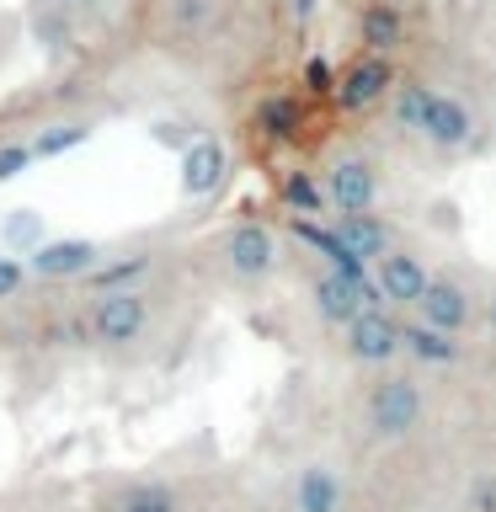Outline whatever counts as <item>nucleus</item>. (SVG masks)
I'll use <instances>...</instances> for the list:
<instances>
[{
  "mask_svg": "<svg viewBox=\"0 0 496 512\" xmlns=\"http://www.w3.org/2000/svg\"><path fill=\"white\" fill-rule=\"evenodd\" d=\"M224 262H230V272L240 283H262L283 262V240L267 224H240V230L224 235Z\"/></svg>",
  "mask_w": 496,
  "mask_h": 512,
  "instance_id": "obj_7",
  "label": "nucleus"
},
{
  "mask_svg": "<svg viewBox=\"0 0 496 512\" xmlns=\"http://www.w3.org/2000/svg\"><path fill=\"white\" fill-rule=\"evenodd\" d=\"M374 283H379V299L390 304V310H416L427 294V283H432V267L416 246H400L395 240V246L374 262Z\"/></svg>",
  "mask_w": 496,
  "mask_h": 512,
  "instance_id": "obj_4",
  "label": "nucleus"
},
{
  "mask_svg": "<svg viewBox=\"0 0 496 512\" xmlns=\"http://www.w3.org/2000/svg\"><path fill=\"white\" fill-rule=\"evenodd\" d=\"M427 422V384L411 368H379L363 395V432L374 443H406Z\"/></svg>",
  "mask_w": 496,
  "mask_h": 512,
  "instance_id": "obj_1",
  "label": "nucleus"
},
{
  "mask_svg": "<svg viewBox=\"0 0 496 512\" xmlns=\"http://www.w3.org/2000/svg\"><path fill=\"white\" fill-rule=\"evenodd\" d=\"M288 502H294V512H347V480H342V470H336V464L310 459V464L294 475Z\"/></svg>",
  "mask_w": 496,
  "mask_h": 512,
  "instance_id": "obj_9",
  "label": "nucleus"
},
{
  "mask_svg": "<svg viewBox=\"0 0 496 512\" xmlns=\"http://www.w3.org/2000/svg\"><path fill=\"white\" fill-rule=\"evenodd\" d=\"M416 320H427V326H438V331L464 336V331H470V320H475V294H470V283H464L459 272H432L427 294H422V304H416Z\"/></svg>",
  "mask_w": 496,
  "mask_h": 512,
  "instance_id": "obj_8",
  "label": "nucleus"
},
{
  "mask_svg": "<svg viewBox=\"0 0 496 512\" xmlns=\"http://www.w3.org/2000/svg\"><path fill=\"white\" fill-rule=\"evenodd\" d=\"M400 358L416 363V368H454L464 358V342L454 331H438L427 320H400Z\"/></svg>",
  "mask_w": 496,
  "mask_h": 512,
  "instance_id": "obj_10",
  "label": "nucleus"
},
{
  "mask_svg": "<svg viewBox=\"0 0 496 512\" xmlns=\"http://www.w3.org/2000/svg\"><path fill=\"white\" fill-rule=\"evenodd\" d=\"M358 38L368 43V54H395L406 43V16L395 0H368L358 11Z\"/></svg>",
  "mask_w": 496,
  "mask_h": 512,
  "instance_id": "obj_12",
  "label": "nucleus"
},
{
  "mask_svg": "<svg viewBox=\"0 0 496 512\" xmlns=\"http://www.w3.org/2000/svg\"><path fill=\"white\" fill-rule=\"evenodd\" d=\"M262 123H267V134H278V139L294 134V128H299L294 96H267V102H262Z\"/></svg>",
  "mask_w": 496,
  "mask_h": 512,
  "instance_id": "obj_16",
  "label": "nucleus"
},
{
  "mask_svg": "<svg viewBox=\"0 0 496 512\" xmlns=\"http://www.w3.org/2000/svg\"><path fill=\"white\" fill-rule=\"evenodd\" d=\"M219 182H224V150H219V144H198V150L187 155V187L208 192Z\"/></svg>",
  "mask_w": 496,
  "mask_h": 512,
  "instance_id": "obj_15",
  "label": "nucleus"
},
{
  "mask_svg": "<svg viewBox=\"0 0 496 512\" xmlns=\"http://www.w3.org/2000/svg\"><path fill=\"white\" fill-rule=\"evenodd\" d=\"M475 107L464 102L459 91H432V102H427V118L422 128H416V139H427L438 155H459V150H470L475 144Z\"/></svg>",
  "mask_w": 496,
  "mask_h": 512,
  "instance_id": "obj_5",
  "label": "nucleus"
},
{
  "mask_svg": "<svg viewBox=\"0 0 496 512\" xmlns=\"http://www.w3.org/2000/svg\"><path fill=\"white\" fill-rule=\"evenodd\" d=\"M326 198L336 214H374L379 203V166L363 150H336L326 160Z\"/></svg>",
  "mask_w": 496,
  "mask_h": 512,
  "instance_id": "obj_2",
  "label": "nucleus"
},
{
  "mask_svg": "<svg viewBox=\"0 0 496 512\" xmlns=\"http://www.w3.org/2000/svg\"><path fill=\"white\" fill-rule=\"evenodd\" d=\"M395 80L400 75H395L390 54H358L342 75H336V102L347 112H374L379 102H390Z\"/></svg>",
  "mask_w": 496,
  "mask_h": 512,
  "instance_id": "obj_6",
  "label": "nucleus"
},
{
  "mask_svg": "<svg viewBox=\"0 0 496 512\" xmlns=\"http://www.w3.org/2000/svg\"><path fill=\"white\" fill-rule=\"evenodd\" d=\"M470 512H496V470L470 486Z\"/></svg>",
  "mask_w": 496,
  "mask_h": 512,
  "instance_id": "obj_17",
  "label": "nucleus"
},
{
  "mask_svg": "<svg viewBox=\"0 0 496 512\" xmlns=\"http://www.w3.org/2000/svg\"><path fill=\"white\" fill-rule=\"evenodd\" d=\"M342 347H347V358L363 363V368H395L400 363V310L374 304V310L352 315L342 326Z\"/></svg>",
  "mask_w": 496,
  "mask_h": 512,
  "instance_id": "obj_3",
  "label": "nucleus"
},
{
  "mask_svg": "<svg viewBox=\"0 0 496 512\" xmlns=\"http://www.w3.org/2000/svg\"><path fill=\"white\" fill-rule=\"evenodd\" d=\"M427 102H432V86H427V80H416V75H406V80H395V91H390V118L416 134L422 118H427Z\"/></svg>",
  "mask_w": 496,
  "mask_h": 512,
  "instance_id": "obj_13",
  "label": "nucleus"
},
{
  "mask_svg": "<svg viewBox=\"0 0 496 512\" xmlns=\"http://www.w3.org/2000/svg\"><path fill=\"white\" fill-rule=\"evenodd\" d=\"M283 203L294 208V214H326L331 208V198H326V182L320 176H310V171H294L283 182Z\"/></svg>",
  "mask_w": 496,
  "mask_h": 512,
  "instance_id": "obj_14",
  "label": "nucleus"
},
{
  "mask_svg": "<svg viewBox=\"0 0 496 512\" xmlns=\"http://www.w3.org/2000/svg\"><path fill=\"white\" fill-rule=\"evenodd\" d=\"M336 235H342V246L358 256L363 267H374L379 256L395 246V230L379 214H336Z\"/></svg>",
  "mask_w": 496,
  "mask_h": 512,
  "instance_id": "obj_11",
  "label": "nucleus"
}]
</instances>
